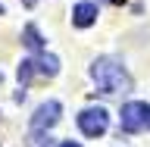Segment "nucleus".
Masks as SVG:
<instances>
[{
    "label": "nucleus",
    "instance_id": "nucleus-1",
    "mask_svg": "<svg viewBox=\"0 0 150 147\" xmlns=\"http://www.w3.org/2000/svg\"><path fill=\"white\" fill-rule=\"evenodd\" d=\"M91 78L97 85V91L106 97H119V94L131 91V75L116 56H97L91 63Z\"/></svg>",
    "mask_w": 150,
    "mask_h": 147
},
{
    "label": "nucleus",
    "instance_id": "nucleus-2",
    "mask_svg": "<svg viewBox=\"0 0 150 147\" xmlns=\"http://www.w3.org/2000/svg\"><path fill=\"white\" fill-rule=\"evenodd\" d=\"M119 129L128 131V135H138V131H150V103L131 100L122 107L119 113Z\"/></svg>",
    "mask_w": 150,
    "mask_h": 147
},
{
    "label": "nucleus",
    "instance_id": "nucleus-3",
    "mask_svg": "<svg viewBox=\"0 0 150 147\" xmlns=\"http://www.w3.org/2000/svg\"><path fill=\"white\" fill-rule=\"evenodd\" d=\"M106 125H110V116H106V110H103V107H88V110L78 113V129H81L88 138L103 135V131H106Z\"/></svg>",
    "mask_w": 150,
    "mask_h": 147
},
{
    "label": "nucleus",
    "instance_id": "nucleus-4",
    "mask_svg": "<svg viewBox=\"0 0 150 147\" xmlns=\"http://www.w3.org/2000/svg\"><path fill=\"white\" fill-rule=\"evenodd\" d=\"M59 113H63V107H59L56 100H44V103L35 110V116H31V131L41 135V131L53 129L56 122H59Z\"/></svg>",
    "mask_w": 150,
    "mask_h": 147
},
{
    "label": "nucleus",
    "instance_id": "nucleus-5",
    "mask_svg": "<svg viewBox=\"0 0 150 147\" xmlns=\"http://www.w3.org/2000/svg\"><path fill=\"white\" fill-rule=\"evenodd\" d=\"M97 3H78V6L72 9V25H78V28H88V25H94L97 22Z\"/></svg>",
    "mask_w": 150,
    "mask_h": 147
},
{
    "label": "nucleus",
    "instance_id": "nucleus-6",
    "mask_svg": "<svg viewBox=\"0 0 150 147\" xmlns=\"http://www.w3.org/2000/svg\"><path fill=\"white\" fill-rule=\"evenodd\" d=\"M22 44H25L28 50L41 53V50H44V38H41V31H38L35 25H25V28H22Z\"/></svg>",
    "mask_w": 150,
    "mask_h": 147
},
{
    "label": "nucleus",
    "instance_id": "nucleus-7",
    "mask_svg": "<svg viewBox=\"0 0 150 147\" xmlns=\"http://www.w3.org/2000/svg\"><path fill=\"white\" fill-rule=\"evenodd\" d=\"M35 66H38V72H41V75H50V78L59 72V60H56L53 53H38Z\"/></svg>",
    "mask_w": 150,
    "mask_h": 147
},
{
    "label": "nucleus",
    "instance_id": "nucleus-8",
    "mask_svg": "<svg viewBox=\"0 0 150 147\" xmlns=\"http://www.w3.org/2000/svg\"><path fill=\"white\" fill-rule=\"evenodd\" d=\"M38 72V66H35V60H22V63H19V85H22V88H25L28 82H31V75Z\"/></svg>",
    "mask_w": 150,
    "mask_h": 147
},
{
    "label": "nucleus",
    "instance_id": "nucleus-9",
    "mask_svg": "<svg viewBox=\"0 0 150 147\" xmlns=\"http://www.w3.org/2000/svg\"><path fill=\"white\" fill-rule=\"evenodd\" d=\"M59 147H78V144H75V141H63Z\"/></svg>",
    "mask_w": 150,
    "mask_h": 147
},
{
    "label": "nucleus",
    "instance_id": "nucleus-10",
    "mask_svg": "<svg viewBox=\"0 0 150 147\" xmlns=\"http://www.w3.org/2000/svg\"><path fill=\"white\" fill-rule=\"evenodd\" d=\"M22 3H25V6H28V9H31V6H35V3H38V0H22Z\"/></svg>",
    "mask_w": 150,
    "mask_h": 147
},
{
    "label": "nucleus",
    "instance_id": "nucleus-11",
    "mask_svg": "<svg viewBox=\"0 0 150 147\" xmlns=\"http://www.w3.org/2000/svg\"><path fill=\"white\" fill-rule=\"evenodd\" d=\"M0 13H3V3H0Z\"/></svg>",
    "mask_w": 150,
    "mask_h": 147
},
{
    "label": "nucleus",
    "instance_id": "nucleus-12",
    "mask_svg": "<svg viewBox=\"0 0 150 147\" xmlns=\"http://www.w3.org/2000/svg\"><path fill=\"white\" fill-rule=\"evenodd\" d=\"M0 82H3V72H0Z\"/></svg>",
    "mask_w": 150,
    "mask_h": 147
}]
</instances>
